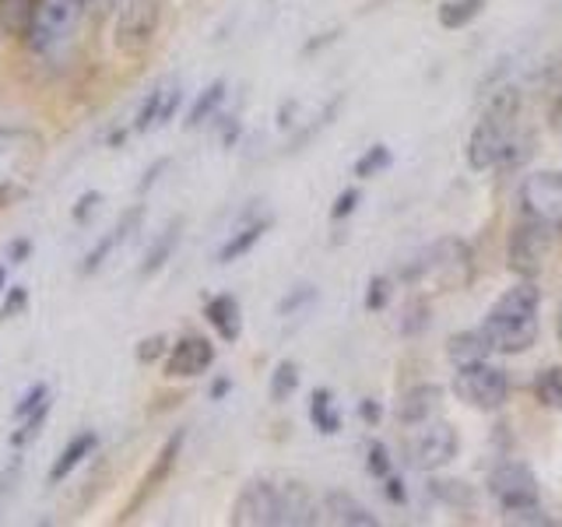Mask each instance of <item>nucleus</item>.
Returning a JSON list of instances; mask_svg holds the SVG:
<instances>
[{"instance_id":"obj_1","label":"nucleus","mask_w":562,"mask_h":527,"mask_svg":"<svg viewBox=\"0 0 562 527\" xmlns=\"http://www.w3.org/2000/svg\"><path fill=\"white\" fill-rule=\"evenodd\" d=\"M538 310H541V292L535 289V281L520 278L514 289H506L496 303L488 306L482 330L488 334L492 348L499 356H524L538 341Z\"/></svg>"},{"instance_id":"obj_2","label":"nucleus","mask_w":562,"mask_h":527,"mask_svg":"<svg viewBox=\"0 0 562 527\" xmlns=\"http://www.w3.org/2000/svg\"><path fill=\"white\" fill-rule=\"evenodd\" d=\"M517 113H520V96L517 88H499L496 96L485 102V113L474 123L468 137V162L471 169H499L514 166L517 155L514 148L520 145L517 137Z\"/></svg>"},{"instance_id":"obj_3","label":"nucleus","mask_w":562,"mask_h":527,"mask_svg":"<svg viewBox=\"0 0 562 527\" xmlns=\"http://www.w3.org/2000/svg\"><path fill=\"white\" fill-rule=\"evenodd\" d=\"M46 166V141L35 127L25 123H8L0 127V208H11L43 176Z\"/></svg>"},{"instance_id":"obj_4","label":"nucleus","mask_w":562,"mask_h":527,"mask_svg":"<svg viewBox=\"0 0 562 527\" xmlns=\"http://www.w3.org/2000/svg\"><path fill=\"white\" fill-rule=\"evenodd\" d=\"M92 4L95 0H35L32 25L22 35L25 49L40 60L60 57V53L75 43V35Z\"/></svg>"},{"instance_id":"obj_5","label":"nucleus","mask_w":562,"mask_h":527,"mask_svg":"<svg viewBox=\"0 0 562 527\" xmlns=\"http://www.w3.org/2000/svg\"><path fill=\"white\" fill-rule=\"evenodd\" d=\"M555 233L559 228L527 215L514 233H509V246H506L509 271H514L517 278L535 281L544 268H549V260L555 254Z\"/></svg>"},{"instance_id":"obj_6","label":"nucleus","mask_w":562,"mask_h":527,"mask_svg":"<svg viewBox=\"0 0 562 527\" xmlns=\"http://www.w3.org/2000/svg\"><path fill=\"white\" fill-rule=\"evenodd\" d=\"M488 496L509 517H527L541 509V489L535 471L524 461H503L496 471L488 474Z\"/></svg>"},{"instance_id":"obj_7","label":"nucleus","mask_w":562,"mask_h":527,"mask_svg":"<svg viewBox=\"0 0 562 527\" xmlns=\"http://www.w3.org/2000/svg\"><path fill=\"white\" fill-rule=\"evenodd\" d=\"M453 394L479 412H499L509 397V377L503 366H492L488 359L457 366L453 373Z\"/></svg>"},{"instance_id":"obj_8","label":"nucleus","mask_w":562,"mask_h":527,"mask_svg":"<svg viewBox=\"0 0 562 527\" xmlns=\"http://www.w3.org/2000/svg\"><path fill=\"white\" fill-rule=\"evenodd\" d=\"M158 22H162V0H123L116 8V25H113L116 49L127 53V57L145 53L155 40Z\"/></svg>"},{"instance_id":"obj_9","label":"nucleus","mask_w":562,"mask_h":527,"mask_svg":"<svg viewBox=\"0 0 562 527\" xmlns=\"http://www.w3.org/2000/svg\"><path fill=\"white\" fill-rule=\"evenodd\" d=\"M457 450H461V436L450 426V422H422L418 433L408 444V457L418 471H439L447 468Z\"/></svg>"},{"instance_id":"obj_10","label":"nucleus","mask_w":562,"mask_h":527,"mask_svg":"<svg viewBox=\"0 0 562 527\" xmlns=\"http://www.w3.org/2000/svg\"><path fill=\"white\" fill-rule=\"evenodd\" d=\"M233 520L236 527H271L281 524V482H268V479H254L246 482L243 492L233 503Z\"/></svg>"},{"instance_id":"obj_11","label":"nucleus","mask_w":562,"mask_h":527,"mask_svg":"<svg viewBox=\"0 0 562 527\" xmlns=\"http://www.w3.org/2000/svg\"><path fill=\"white\" fill-rule=\"evenodd\" d=\"M520 208L524 215H531L552 228H562V172L541 169L527 176L520 183Z\"/></svg>"},{"instance_id":"obj_12","label":"nucleus","mask_w":562,"mask_h":527,"mask_svg":"<svg viewBox=\"0 0 562 527\" xmlns=\"http://www.w3.org/2000/svg\"><path fill=\"white\" fill-rule=\"evenodd\" d=\"M211 366H215V345L201 338V334H183L166 356V377L193 380V377H204Z\"/></svg>"},{"instance_id":"obj_13","label":"nucleus","mask_w":562,"mask_h":527,"mask_svg":"<svg viewBox=\"0 0 562 527\" xmlns=\"http://www.w3.org/2000/svg\"><path fill=\"white\" fill-rule=\"evenodd\" d=\"M140 222H145V204H134V208H127L120 215V222L110 228V233H105L92 250H88L85 257H81V268H78V274H85V278H92L95 271H102V264L110 260L123 243H127L137 228H140Z\"/></svg>"},{"instance_id":"obj_14","label":"nucleus","mask_w":562,"mask_h":527,"mask_svg":"<svg viewBox=\"0 0 562 527\" xmlns=\"http://www.w3.org/2000/svg\"><path fill=\"white\" fill-rule=\"evenodd\" d=\"M95 447H99V433L95 429H81L78 436H70L67 439V447L60 450V457L53 461V468H49V474H46V485H60V482H67L70 474H75V468H81L88 457L95 453Z\"/></svg>"},{"instance_id":"obj_15","label":"nucleus","mask_w":562,"mask_h":527,"mask_svg":"<svg viewBox=\"0 0 562 527\" xmlns=\"http://www.w3.org/2000/svg\"><path fill=\"white\" fill-rule=\"evenodd\" d=\"M183 439H187V433L183 429H176L169 439H166V447L158 450V457H155V464H151V471L145 474V482H140V489H137V496L131 500V506H127V514H134L137 509V503H145L151 492L162 485L169 474H172V468H176V461H180V450H183Z\"/></svg>"},{"instance_id":"obj_16","label":"nucleus","mask_w":562,"mask_h":527,"mask_svg":"<svg viewBox=\"0 0 562 527\" xmlns=\"http://www.w3.org/2000/svg\"><path fill=\"white\" fill-rule=\"evenodd\" d=\"M204 316H207V324L215 327V334L225 345L239 341V334H243V310H239V299L233 292L211 295L207 306H204Z\"/></svg>"},{"instance_id":"obj_17","label":"nucleus","mask_w":562,"mask_h":527,"mask_svg":"<svg viewBox=\"0 0 562 527\" xmlns=\"http://www.w3.org/2000/svg\"><path fill=\"white\" fill-rule=\"evenodd\" d=\"M324 509L316 506V500L310 496V489L303 482H281V524L289 527H303V524H316Z\"/></svg>"},{"instance_id":"obj_18","label":"nucleus","mask_w":562,"mask_h":527,"mask_svg":"<svg viewBox=\"0 0 562 527\" xmlns=\"http://www.w3.org/2000/svg\"><path fill=\"white\" fill-rule=\"evenodd\" d=\"M324 514H327V524H338V527H376L380 524V517L369 514V509L356 496H348V492H327Z\"/></svg>"},{"instance_id":"obj_19","label":"nucleus","mask_w":562,"mask_h":527,"mask_svg":"<svg viewBox=\"0 0 562 527\" xmlns=\"http://www.w3.org/2000/svg\"><path fill=\"white\" fill-rule=\"evenodd\" d=\"M439 397H443V391H439L436 383H418L401 397L397 418L404 422V426H422V422H429V415L439 408Z\"/></svg>"},{"instance_id":"obj_20","label":"nucleus","mask_w":562,"mask_h":527,"mask_svg":"<svg viewBox=\"0 0 562 527\" xmlns=\"http://www.w3.org/2000/svg\"><path fill=\"white\" fill-rule=\"evenodd\" d=\"M180 236H183V218H172V222L162 228V233L155 236V243L148 246V254H145V260H140L137 274H140V278H155L158 271H162L166 264L172 260L176 246H180Z\"/></svg>"},{"instance_id":"obj_21","label":"nucleus","mask_w":562,"mask_h":527,"mask_svg":"<svg viewBox=\"0 0 562 527\" xmlns=\"http://www.w3.org/2000/svg\"><path fill=\"white\" fill-rule=\"evenodd\" d=\"M492 341H488V334L482 327H474V330H461V334H453V338L447 341V356L453 366H468V362H482L492 356Z\"/></svg>"},{"instance_id":"obj_22","label":"nucleus","mask_w":562,"mask_h":527,"mask_svg":"<svg viewBox=\"0 0 562 527\" xmlns=\"http://www.w3.org/2000/svg\"><path fill=\"white\" fill-rule=\"evenodd\" d=\"M268 228H271V218H257V222H250V225L236 228V233L222 243L218 264H236L239 257H246V254H250L254 246L263 239V233H268Z\"/></svg>"},{"instance_id":"obj_23","label":"nucleus","mask_w":562,"mask_h":527,"mask_svg":"<svg viewBox=\"0 0 562 527\" xmlns=\"http://www.w3.org/2000/svg\"><path fill=\"white\" fill-rule=\"evenodd\" d=\"M166 96H169V81H158V85L151 88V92L145 96V102L137 105L134 123H131V131H134V134H148L151 127H158V120H162Z\"/></svg>"},{"instance_id":"obj_24","label":"nucleus","mask_w":562,"mask_h":527,"mask_svg":"<svg viewBox=\"0 0 562 527\" xmlns=\"http://www.w3.org/2000/svg\"><path fill=\"white\" fill-rule=\"evenodd\" d=\"M35 14V0H0V35H22L32 25Z\"/></svg>"},{"instance_id":"obj_25","label":"nucleus","mask_w":562,"mask_h":527,"mask_svg":"<svg viewBox=\"0 0 562 527\" xmlns=\"http://www.w3.org/2000/svg\"><path fill=\"white\" fill-rule=\"evenodd\" d=\"M225 81L218 78V81H211L204 92L193 99V105H190V113H187V131H193V127H201V123H207L211 116L218 113V105L225 102Z\"/></svg>"},{"instance_id":"obj_26","label":"nucleus","mask_w":562,"mask_h":527,"mask_svg":"<svg viewBox=\"0 0 562 527\" xmlns=\"http://www.w3.org/2000/svg\"><path fill=\"white\" fill-rule=\"evenodd\" d=\"M482 11H485V0H443V4H439V25L447 32L468 29Z\"/></svg>"},{"instance_id":"obj_27","label":"nucleus","mask_w":562,"mask_h":527,"mask_svg":"<svg viewBox=\"0 0 562 527\" xmlns=\"http://www.w3.org/2000/svg\"><path fill=\"white\" fill-rule=\"evenodd\" d=\"M49 412H53V397L46 404H40L35 412H29L25 418H18V429L8 436V444L14 450H25L29 444H35V439H40V433H43V426L49 422Z\"/></svg>"},{"instance_id":"obj_28","label":"nucleus","mask_w":562,"mask_h":527,"mask_svg":"<svg viewBox=\"0 0 562 527\" xmlns=\"http://www.w3.org/2000/svg\"><path fill=\"white\" fill-rule=\"evenodd\" d=\"M310 418H313V426L321 429L324 436H334V433L341 429V415H338V408H334V394L327 391V386L313 391V397H310Z\"/></svg>"},{"instance_id":"obj_29","label":"nucleus","mask_w":562,"mask_h":527,"mask_svg":"<svg viewBox=\"0 0 562 527\" xmlns=\"http://www.w3.org/2000/svg\"><path fill=\"white\" fill-rule=\"evenodd\" d=\"M535 397L544 408L562 412V366H549L535 377Z\"/></svg>"},{"instance_id":"obj_30","label":"nucleus","mask_w":562,"mask_h":527,"mask_svg":"<svg viewBox=\"0 0 562 527\" xmlns=\"http://www.w3.org/2000/svg\"><path fill=\"white\" fill-rule=\"evenodd\" d=\"M299 391V366L295 362H278L274 366V373H271V386H268V394L274 404H285L292 394Z\"/></svg>"},{"instance_id":"obj_31","label":"nucleus","mask_w":562,"mask_h":527,"mask_svg":"<svg viewBox=\"0 0 562 527\" xmlns=\"http://www.w3.org/2000/svg\"><path fill=\"white\" fill-rule=\"evenodd\" d=\"M391 162H394L391 148H386V145H373V148H366V152L359 155L356 176H359V180H373V176H380V172L391 169Z\"/></svg>"},{"instance_id":"obj_32","label":"nucleus","mask_w":562,"mask_h":527,"mask_svg":"<svg viewBox=\"0 0 562 527\" xmlns=\"http://www.w3.org/2000/svg\"><path fill=\"white\" fill-rule=\"evenodd\" d=\"M53 394H49V383L46 380H35L32 386H29V391L22 394V397H18V404H14V408H11V415L14 418H25L29 412H35V408H40V404H46Z\"/></svg>"},{"instance_id":"obj_33","label":"nucleus","mask_w":562,"mask_h":527,"mask_svg":"<svg viewBox=\"0 0 562 527\" xmlns=\"http://www.w3.org/2000/svg\"><path fill=\"white\" fill-rule=\"evenodd\" d=\"M29 310V285H11L0 295V321H14Z\"/></svg>"},{"instance_id":"obj_34","label":"nucleus","mask_w":562,"mask_h":527,"mask_svg":"<svg viewBox=\"0 0 562 527\" xmlns=\"http://www.w3.org/2000/svg\"><path fill=\"white\" fill-rule=\"evenodd\" d=\"M169 348H172V345H169L166 334H151V338H145V341L137 345L134 356H137L140 366H151V362H158L162 356H169Z\"/></svg>"},{"instance_id":"obj_35","label":"nucleus","mask_w":562,"mask_h":527,"mask_svg":"<svg viewBox=\"0 0 562 527\" xmlns=\"http://www.w3.org/2000/svg\"><path fill=\"white\" fill-rule=\"evenodd\" d=\"M105 198H102V190H85L81 198L75 201V208H70V222H78V225H85L88 218L95 215L99 211V204H102Z\"/></svg>"},{"instance_id":"obj_36","label":"nucleus","mask_w":562,"mask_h":527,"mask_svg":"<svg viewBox=\"0 0 562 527\" xmlns=\"http://www.w3.org/2000/svg\"><path fill=\"white\" fill-rule=\"evenodd\" d=\"M313 299H316V289H313V285H299L292 295H285V299L278 303V316H292L295 310H303L306 303H313Z\"/></svg>"},{"instance_id":"obj_37","label":"nucleus","mask_w":562,"mask_h":527,"mask_svg":"<svg viewBox=\"0 0 562 527\" xmlns=\"http://www.w3.org/2000/svg\"><path fill=\"white\" fill-rule=\"evenodd\" d=\"M366 471L373 474V479H386V474H391V453H386L383 444H373V447H369Z\"/></svg>"},{"instance_id":"obj_38","label":"nucleus","mask_w":562,"mask_h":527,"mask_svg":"<svg viewBox=\"0 0 562 527\" xmlns=\"http://www.w3.org/2000/svg\"><path fill=\"white\" fill-rule=\"evenodd\" d=\"M386 299H391V281H386V278H373V281H369V289H366V310L369 313L383 310Z\"/></svg>"},{"instance_id":"obj_39","label":"nucleus","mask_w":562,"mask_h":527,"mask_svg":"<svg viewBox=\"0 0 562 527\" xmlns=\"http://www.w3.org/2000/svg\"><path fill=\"white\" fill-rule=\"evenodd\" d=\"M359 198H362V193H359L356 187H351V190H341V193H338V201H334V208H330V218H334V222L348 218L351 211H356Z\"/></svg>"},{"instance_id":"obj_40","label":"nucleus","mask_w":562,"mask_h":527,"mask_svg":"<svg viewBox=\"0 0 562 527\" xmlns=\"http://www.w3.org/2000/svg\"><path fill=\"white\" fill-rule=\"evenodd\" d=\"M32 250H35V243L29 239V236H18V239H11V246H8V260L14 264H25L29 257H32Z\"/></svg>"},{"instance_id":"obj_41","label":"nucleus","mask_w":562,"mask_h":527,"mask_svg":"<svg viewBox=\"0 0 562 527\" xmlns=\"http://www.w3.org/2000/svg\"><path fill=\"white\" fill-rule=\"evenodd\" d=\"M162 169H169V158H158V162L145 172V180L137 183V193H148V190L158 183V172H162Z\"/></svg>"},{"instance_id":"obj_42","label":"nucleus","mask_w":562,"mask_h":527,"mask_svg":"<svg viewBox=\"0 0 562 527\" xmlns=\"http://www.w3.org/2000/svg\"><path fill=\"white\" fill-rule=\"evenodd\" d=\"M18 471H22V457L14 453V461L8 464V471L0 474V496H8V492H11V482L18 479Z\"/></svg>"},{"instance_id":"obj_43","label":"nucleus","mask_w":562,"mask_h":527,"mask_svg":"<svg viewBox=\"0 0 562 527\" xmlns=\"http://www.w3.org/2000/svg\"><path fill=\"white\" fill-rule=\"evenodd\" d=\"M359 412H362V418H366V422H380V412H383V408H380V401H373V397H366Z\"/></svg>"},{"instance_id":"obj_44","label":"nucleus","mask_w":562,"mask_h":527,"mask_svg":"<svg viewBox=\"0 0 562 527\" xmlns=\"http://www.w3.org/2000/svg\"><path fill=\"white\" fill-rule=\"evenodd\" d=\"M386 496H391V503H404V485L397 482V479H391V474H386Z\"/></svg>"},{"instance_id":"obj_45","label":"nucleus","mask_w":562,"mask_h":527,"mask_svg":"<svg viewBox=\"0 0 562 527\" xmlns=\"http://www.w3.org/2000/svg\"><path fill=\"white\" fill-rule=\"evenodd\" d=\"M228 391H233V380H228V377H222V380H215V386H211V397H225Z\"/></svg>"},{"instance_id":"obj_46","label":"nucleus","mask_w":562,"mask_h":527,"mask_svg":"<svg viewBox=\"0 0 562 527\" xmlns=\"http://www.w3.org/2000/svg\"><path fill=\"white\" fill-rule=\"evenodd\" d=\"M95 4H102L105 11H116V8L123 4V0H95Z\"/></svg>"},{"instance_id":"obj_47","label":"nucleus","mask_w":562,"mask_h":527,"mask_svg":"<svg viewBox=\"0 0 562 527\" xmlns=\"http://www.w3.org/2000/svg\"><path fill=\"white\" fill-rule=\"evenodd\" d=\"M4 285H8V268H4V264H0V295H4V292H8Z\"/></svg>"},{"instance_id":"obj_48","label":"nucleus","mask_w":562,"mask_h":527,"mask_svg":"<svg viewBox=\"0 0 562 527\" xmlns=\"http://www.w3.org/2000/svg\"><path fill=\"white\" fill-rule=\"evenodd\" d=\"M555 334H559V341H562V303H559V316H555Z\"/></svg>"}]
</instances>
